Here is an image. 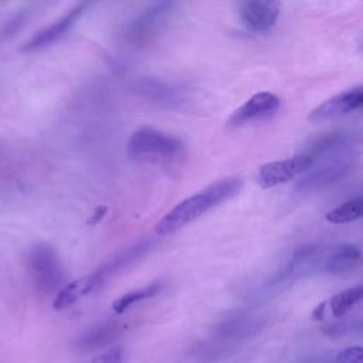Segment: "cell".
<instances>
[{"label": "cell", "instance_id": "6da1fadb", "mask_svg": "<svg viewBox=\"0 0 363 363\" xmlns=\"http://www.w3.org/2000/svg\"><path fill=\"white\" fill-rule=\"evenodd\" d=\"M241 189L242 180L238 177H227L211 183L167 211L155 225V233L157 235H169L182 230L211 208L237 196Z\"/></svg>", "mask_w": 363, "mask_h": 363}, {"label": "cell", "instance_id": "7a4b0ae2", "mask_svg": "<svg viewBox=\"0 0 363 363\" xmlns=\"http://www.w3.org/2000/svg\"><path fill=\"white\" fill-rule=\"evenodd\" d=\"M176 9L177 3L173 1H156L143 7L122 24V41L138 50L153 45L169 26Z\"/></svg>", "mask_w": 363, "mask_h": 363}, {"label": "cell", "instance_id": "3957f363", "mask_svg": "<svg viewBox=\"0 0 363 363\" xmlns=\"http://www.w3.org/2000/svg\"><path fill=\"white\" fill-rule=\"evenodd\" d=\"M26 267L33 286L44 295L60 292L67 284L64 264L52 245L37 242L27 251Z\"/></svg>", "mask_w": 363, "mask_h": 363}, {"label": "cell", "instance_id": "277c9868", "mask_svg": "<svg viewBox=\"0 0 363 363\" xmlns=\"http://www.w3.org/2000/svg\"><path fill=\"white\" fill-rule=\"evenodd\" d=\"M126 150L133 159L156 162H173L186 152L182 139L150 126L136 129L128 139Z\"/></svg>", "mask_w": 363, "mask_h": 363}, {"label": "cell", "instance_id": "5b68a950", "mask_svg": "<svg viewBox=\"0 0 363 363\" xmlns=\"http://www.w3.org/2000/svg\"><path fill=\"white\" fill-rule=\"evenodd\" d=\"M313 162L315 160L308 155H298L284 160L265 163L258 169V183L264 189L284 184L309 170Z\"/></svg>", "mask_w": 363, "mask_h": 363}, {"label": "cell", "instance_id": "8992f818", "mask_svg": "<svg viewBox=\"0 0 363 363\" xmlns=\"http://www.w3.org/2000/svg\"><path fill=\"white\" fill-rule=\"evenodd\" d=\"M88 7H89V3H78L77 6L71 7L62 17H60L45 28L37 31L30 40L23 43L20 50L30 52V51L41 50L54 44L55 41L62 38L77 24V21L85 14Z\"/></svg>", "mask_w": 363, "mask_h": 363}, {"label": "cell", "instance_id": "52a82bcc", "mask_svg": "<svg viewBox=\"0 0 363 363\" xmlns=\"http://www.w3.org/2000/svg\"><path fill=\"white\" fill-rule=\"evenodd\" d=\"M281 106V99L272 92H257L238 106L228 119V126L238 128L251 122L268 119L277 113Z\"/></svg>", "mask_w": 363, "mask_h": 363}, {"label": "cell", "instance_id": "ba28073f", "mask_svg": "<svg viewBox=\"0 0 363 363\" xmlns=\"http://www.w3.org/2000/svg\"><path fill=\"white\" fill-rule=\"evenodd\" d=\"M132 88L143 99L166 108L177 106L183 104L186 98L184 89L182 86L156 77L138 78Z\"/></svg>", "mask_w": 363, "mask_h": 363}, {"label": "cell", "instance_id": "9c48e42d", "mask_svg": "<svg viewBox=\"0 0 363 363\" xmlns=\"http://www.w3.org/2000/svg\"><path fill=\"white\" fill-rule=\"evenodd\" d=\"M360 108H363V86L347 89L326 99L309 113V121L325 122Z\"/></svg>", "mask_w": 363, "mask_h": 363}, {"label": "cell", "instance_id": "30bf717a", "mask_svg": "<svg viewBox=\"0 0 363 363\" xmlns=\"http://www.w3.org/2000/svg\"><path fill=\"white\" fill-rule=\"evenodd\" d=\"M279 1H242L240 3V18L242 24L255 33L271 30L279 16Z\"/></svg>", "mask_w": 363, "mask_h": 363}, {"label": "cell", "instance_id": "8fae6325", "mask_svg": "<svg viewBox=\"0 0 363 363\" xmlns=\"http://www.w3.org/2000/svg\"><path fill=\"white\" fill-rule=\"evenodd\" d=\"M125 323L119 320H104L84 330L75 340L77 349L92 352L112 345L125 330Z\"/></svg>", "mask_w": 363, "mask_h": 363}, {"label": "cell", "instance_id": "7c38bea8", "mask_svg": "<svg viewBox=\"0 0 363 363\" xmlns=\"http://www.w3.org/2000/svg\"><path fill=\"white\" fill-rule=\"evenodd\" d=\"M362 262L363 251L357 245L340 244L328 252L322 269L330 275H340L356 269Z\"/></svg>", "mask_w": 363, "mask_h": 363}, {"label": "cell", "instance_id": "4fadbf2b", "mask_svg": "<svg viewBox=\"0 0 363 363\" xmlns=\"http://www.w3.org/2000/svg\"><path fill=\"white\" fill-rule=\"evenodd\" d=\"M104 285L102 279L99 278V275L94 271L88 275H84L69 284H67L54 298L52 301V306L57 311H62L68 306H71L72 303L78 302L81 298L89 295L91 292L96 291L98 288H101Z\"/></svg>", "mask_w": 363, "mask_h": 363}, {"label": "cell", "instance_id": "5bb4252c", "mask_svg": "<svg viewBox=\"0 0 363 363\" xmlns=\"http://www.w3.org/2000/svg\"><path fill=\"white\" fill-rule=\"evenodd\" d=\"M347 156L335 157L330 163L311 172L303 179L299 180L296 189L306 191V190H315L326 186L328 183L339 179L342 174H345L350 166Z\"/></svg>", "mask_w": 363, "mask_h": 363}, {"label": "cell", "instance_id": "9a60e30c", "mask_svg": "<svg viewBox=\"0 0 363 363\" xmlns=\"http://www.w3.org/2000/svg\"><path fill=\"white\" fill-rule=\"evenodd\" d=\"M150 242L149 241H139L138 244L121 251L113 258L106 261L104 265H101L95 272L99 275L102 282L105 284L106 279L118 274L119 271L128 268L133 262H138L140 258L145 257V254L149 251Z\"/></svg>", "mask_w": 363, "mask_h": 363}, {"label": "cell", "instance_id": "2e32d148", "mask_svg": "<svg viewBox=\"0 0 363 363\" xmlns=\"http://www.w3.org/2000/svg\"><path fill=\"white\" fill-rule=\"evenodd\" d=\"M160 289H162V284L157 282V281L152 282V284H147L143 288L129 291V292L123 294L122 296H119L118 299H115L113 303H112V308L116 313H123L130 306L136 305L138 302L153 298L155 295H157L160 292Z\"/></svg>", "mask_w": 363, "mask_h": 363}, {"label": "cell", "instance_id": "e0dca14e", "mask_svg": "<svg viewBox=\"0 0 363 363\" xmlns=\"http://www.w3.org/2000/svg\"><path fill=\"white\" fill-rule=\"evenodd\" d=\"M363 218V196L347 200L326 214V220L332 224H346Z\"/></svg>", "mask_w": 363, "mask_h": 363}, {"label": "cell", "instance_id": "ac0fdd59", "mask_svg": "<svg viewBox=\"0 0 363 363\" xmlns=\"http://www.w3.org/2000/svg\"><path fill=\"white\" fill-rule=\"evenodd\" d=\"M255 326L257 320L254 318L245 315H233L217 323L216 332L223 337H237L250 333Z\"/></svg>", "mask_w": 363, "mask_h": 363}, {"label": "cell", "instance_id": "d6986e66", "mask_svg": "<svg viewBox=\"0 0 363 363\" xmlns=\"http://www.w3.org/2000/svg\"><path fill=\"white\" fill-rule=\"evenodd\" d=\"M360 301H363V284L354 285L352 288H347L333 295L329 301L330 312L333 313V316L340 318L345 313H347Z\"/></svg>", "mask_w": 363, "mask_h": 363}, {"label": "cell", "instance_id": "ffe728a7", "mask_svg": "<svg viewBox=\"0 0 363 363\" xmlns=\"http://www.w3.org/2000/svg\"><path fill=\"white\" fill-rule=\"evenodd\" d=\"M31 13H33V9L30 6H27L26 9L16 13L11 18H9L0 28V40H7V38L13 37L24 26V23L30 18Z\"/></svg>", "mask_w": 363, "mask_h": 363}, {"label": "cell", "instance_id": "44dd1931", "mask_svg": "<svg viewBox=\"0 0 363 363\" xmlns=\"http://www.w3.org/2000/svg\"><path fill=\"white\" fill-rule=\"evenodd\" d=\"M333 363H363V346H352L336 354Z\"/></svg>", "mask_w": 363, "mask_h": 363}, {"label": "cell", "instance_id": "7402d4cb", "mask_svg": "<svg viewBox=\"0 0 363 363\" xmlns=\"http://www.w3.org/2000/svg\"><path fill=\"white\" fill-rule=\"evenodd\" d=\"M121 360H122V349L115 347V349H109V350L104 352L102 354L94 357L88 363H121Z\"/></svg>", "mask_w": 363, "mask_h": 363}, {"label": "cell", "instance_id": "603a6c76", "mask_svg": "<svg viewBox=\"0 0 363 363\" xmlns=\"http://www.w3.org/2000/svg\"><path fill=\"white\" fill-rule=\"evenodd\" d=\"M323 309H325V302L315 308V311H313V318H315V319H320L322 315H323Z\"/></svg>", "mask_w": 363, "mask_h": 363}]
</instances>
